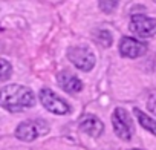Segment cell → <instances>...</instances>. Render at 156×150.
<instances>
[{
  "instance_id": "7c38bea8",
  "label": "cell",
  "mask_w": 156,
  "mask_h": 150,
  "mask_svg": "<svg viewBox=\"0 0 156 150\" xmlns=\"http://www.w3.org/2000/svg\"><path fill=\"white\" fill-rule=\"evenodd\" d=\"M97 41H98L101 46H104V48L110 46V45H112V35H110V32H109V31H98Z\"/></svg>"
},
{
  "instance_id": "7a4b0ae2",
  "label": "cell",
  "mask_w": 156,
  "mask_h": 150,
  "mask_svg": "<svg viewBox=\"0 0 156 150\" xmlns=\"http://www.w3.org/2000/svg\"><path fill=\"white\" fill-rule=\"evenodd\" d=\"M112 126H113V130L118 135V138H121L124 141L132 139V135L135 132V127H133L132 118L127 113V110H124L121 107L115 109L113 113H112Z\"/></svg>"
},
{
  "instance_id": "8992f818",
  "label": "cell",
  "mask_w": 156,
  "mask_h": 150,
  "mask_svg": "<svg viewBox=\"0 0 156 150\" xmlns=\"http://www.w3.org/2000/svg\"><path fill=\"white\" fill-rule=\"evenodd\" d=\"M130 31L142 38L153 37L156 34V20L151 17H147L144 14H135L130 19Z\"/></svg>"
},
{
  "instance_id": "4fadbf2b",
  "label": "cell",
  "mask_w": 156,
  "mask_h": 150,
  "mask_svg": "<svg viewBox=\"0 0 156 150\" xmlns=\"http://www.w3.org/2000/svg\"><path fill=\"white\" fill-rule=\"evenodd\" d=\"M100 8H101V11L103 12H110L113 8H116V2H100V5H98Z\"/></svg>"
},
{
  "instance_id": "3957f363",
  "label": "cell",
  "mask_w": 156,
  "mask_h": 150,
  "mask_svg": "<svg viewBox=\"0 0 156 150\" xmlns=\"http://www.w3.org/2000/svg\"><path fill=\"white\" fill-rule=\"evenodd\" d=\"M49 130V126L46 124V121L43 120H34V121H25L22 124H19V127L16 129V136L20 141H34L35 138L44 135Z\"/></svg>"
},
{
  "instance_id": "30bf717a",
  "label": "cell",
  "mask_w": 156,
  "mask_h": 150,
  "mask_svg": "<svg viewBox=\"0 0 156 150\" xmlns=\"http://www.w3.org/2000/svg\"><path fill=\"white\" fill-rule=\"evenodd\" d=\"M133 112H135V116L138 118L139 124H141L147 132H150L151 135L156 136V121H154L153 118H150L147 113H144L141 109H133Z\"/></svg>"
},
{
  "instance_id": "52a82bcc",
  "label": "cell",
  "mask_w": 156,
  "mask_h": 150,
  "mask_svg": "<svg viewBox=\"0 0 156 150\" xmlns=\"http://www.w3.org/2000/svg\"><path fill=\"white\" fill-rule=\"evenodd\" d=\"M145 52H147V45L133 37H122L119 41V54L126 58H138Z\"/></svg>"
},
{
  "instance_id": "277c9868",
  "label": "cell",
  "mask_w": 156,
  "mask_h": 150,
  "mask_svg": "<svg viewBox=\"0 0 156 150\" xmlns=\"http://www.w3.org/2000/svg\"><path fill=\"white\" fill-rule=\"evenodd\" d=\"M67 57L73 63V66H76L80 70H84V72L92 70L95 66V55L89 48H83V46L70 48L67 51Z\"/></svg>"
},
{
  "instance_id": "ba28073f",
  "label": "cell",
  "mask_w": 156,
  "mask_h": 150,
  "mask_svg": "<svg viewBox=\"0 0 156 150\" xmlns=\"http://www.w3.org/2000/svg\"><path fill=\"white\" fill-rule=\"evenodd\" d=\"M57 80L60 83V86L63 88V91H66L67 94H78L80 91H83V83L81 80L72 75L70 72H60L57 75Z\"/></svg>"
},
{
  "instance_id": "5bb4252c",
  "label": "cell",
  "mask_w": 156,
  "mask_h": 150,
  "mask_svg": "<svg viewBox=\"0 0 156 150\" xmlns=\"http://www.w3.org/2000/svg\"><path fill=\"white\" fill-rule=\"evenodd\" d=\"M147 106H148L150 112L156 115V95H151V97L148 98V103H147Z\"/></svg>"
},
{
  "instance_id": "8fae6325",
  "label": "cell",
  "mask_w": 156,
  "mask_h": 150,
  "mask_svg": "<svg viewBox=\"0 0 156 150\" xmlns=\"http://www.w3.org/2000/svg\"><path fill=\"white\" fill-rule=\"evenodd\" d=\"M12 73V66L5 58H0V83L6 81Z\"/></svg>"
},
{
  "instance_id": "9a60e30c",
  "label": "cell",
  "mask_w": 156,
  "mask_h": 150,
  "mask_svg": "<svg viewBox=\"0 0 156 150\" xmlns=\"http://www.w3.org/2000/svg\"><path fill=\"white\" fill-rule=\"evenodd\" d=\"M132 150H141V148H132Z\"/></svg>"
},
{
  "instance_id": "5b68a950",
  "label": "cell",
  "mask_w": 156,
  "mask_h": 150,
  "mask_svg": "<svg viewBox=\"0 0 156 150\" xmlns=\"http://www.w3.org/2000/svg\"><path fill=\"white\" fill-rule=\"evenodd\" d=\"M38 98L41 101V104L52 113L55 115H66L70 112V107L66 101H63L54 91L48 89V88H43L38 94Z\"/></svg>"
},
{
  "instance_id": "9c48e42d",
  "label": "cell",
  "mask_w": 156,
  "mask_h": 150,
  "mask_svg": "<svg viewBox=\"0 0 156 150\" xmlns=\"http://www.w3.org/2000/svg\"><path fill=\"white\" fill-rule=\"evenodd\" d=\"M80 129H81V132H84L90 136H100L104 132V124L97 116L86 115L80 120Z\"/></svg>"
},
{
  "instance_id": "6da1fadb",
  "label": "cell",
  "mask_w": 156,
  "mask_h": 150,
  "mask_svg": "<svg viewBox=\"0 0 156 150\" xmlns=\"http://www.w3.org/2000/svg\"><path fill=\"white\" fill-rule=\"evenodd\" d=\"M35 104V95L31 89L20 84H9L0 89V106L8 112H22Z\"/></svg>"
}]
</instances>
